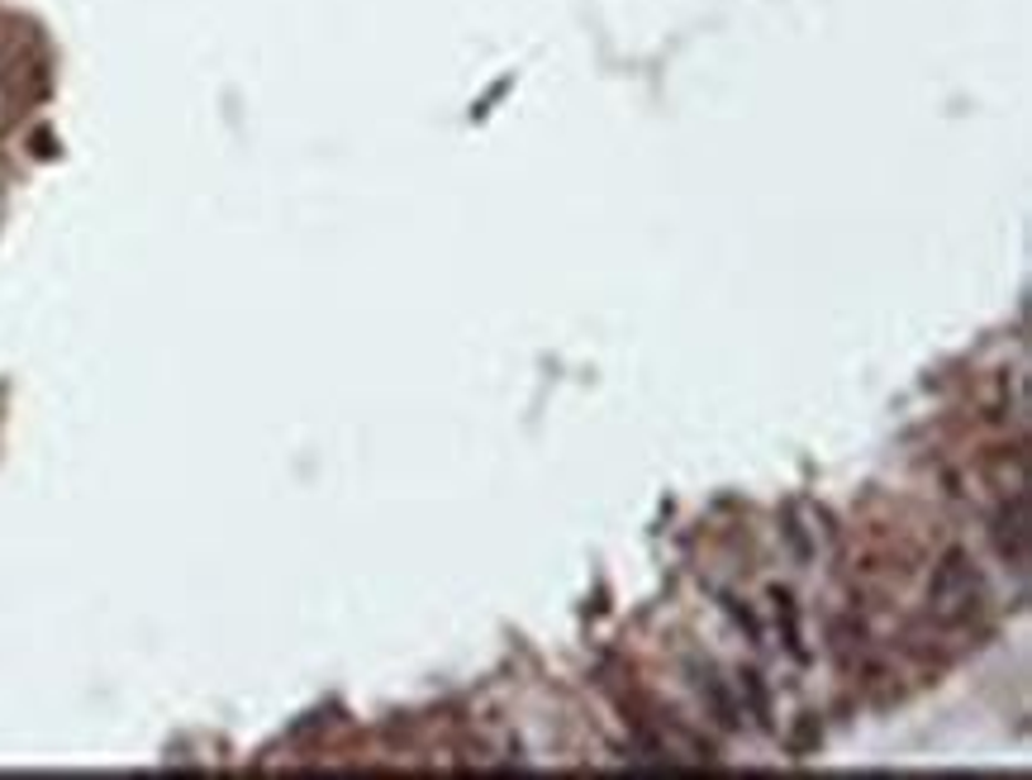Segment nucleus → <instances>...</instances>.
Wrapping results in <instances>:
<instances>
[{
    "label": "nucleus",
    "instance_id": "1",
    "mask_svg": "<svg viewBox=\"0 0 1032 780\" xmlns=\"http://www.w3.org/2000/svg\"><path fill=\"white\" fill-rule=\"evenodd\" d=\"M976 591H980V581H976L971 562H966L961 552H947L938 576H932V610H938V618H947V624L966 618L976 610Z\"/></svg>",
    "mask_w": 1032,
    "mask_h": 780
},
{
    "label": "nucleus",
    "instance_id": "2",
    "mask_svg": "<svg viewBox=\"0 0 1032 780\" xmlns=\"http://www.w3.org/2000/svg\"><path fill=\"white\" fill-rule=\"evenodd\" d=\"M994 538H999V552H1004L1009 562L1023 571V562H1028V496H1013L1009 500V509L999 514Z\"/></svg>",
    "mask_w": 1032,
    "mask_h": 780
}]
</instances>
